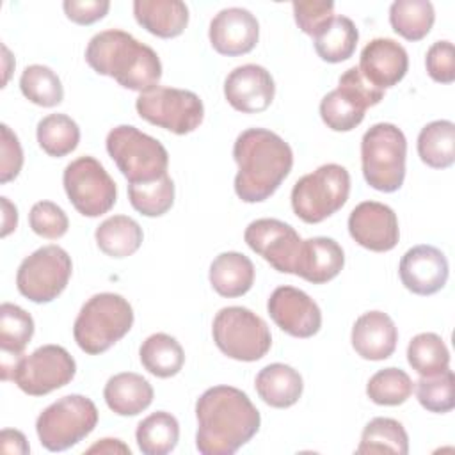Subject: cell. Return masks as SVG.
I'll return each instance as SVG.
<instances>
[{"label":"cell","instance_id":"obj_32","mask_svg":"<svg viewBox=\"0 0 455 455\" xmlns=\"http://www.w3.org/2000/svg\"><path fill=\"white\" fill-rule=\"evenodd\" d=\"M359 455L370 453H409V435L403 425L393 418H373L366 423L361 434L359 446L355 448Z\"/></svg>","mask_w":455,"mask_h":455},{"label":"cell","instance_id":"obj_22","mask_svg":"<svg viewBox=\"0 0 455 455\" xmlns=\"http://www.w3.org/2000/svg\"><path fill=\"white\" fill-rule=\"evenodd\" d=\"M357 355L368 361H382L393 355L398 341V329L393 318L384 311L363 313L350 334Z\"/></svg>","mask_w":455,"mask_h":455},{"label":"cell","instance_id":"obj_25","mask_svg":"<svg viewBox=\"0 0 455 455\" xmlns=\"http://www.w3.org/2000/svg\"><path fill=\"white\" fill-rule=\"evenodd\" d=\"M151 384L139 373L123 371L112 375L103 389L105 403L117 416H137L153 402Z\"/></svg>","mask_w":455,"mask_h":455},{"label":"cell","instance_id":"obj_35","mask_svg":"<svg viewBox=\"0 0 455 455\" xmlns=\"http://www.w3.org/2000/svg\"><path fill=\"white\" fill-rule=\"evenodd\" d=\"M36 135L39 148L55 158L69 155L80 142V128L66 114H50L43 117L37 123Z\"/></svg>","mask_w":455,"mask_h":455},{"label":"cell","instance_id":"obj_46","mask_svg":"<svg viewBox=\"0 0 455 455\" xmlns=\"http://www.w3.org/2000/svg\"><path fill=\"white\" fill-rule=\"evenodd\" d=\"M62 9L76 25H92L105 18V14L110 9L108 0H66L62 4Z\"/></svg>","mask_w":455,"mask_h":455},{"label":"cell","instance_id":"obj_40","mask_svg":"<svg viewBox=\"0 0 455 455\" xmlns=\"http://www.w3.org/2000/svg\"><path fill=\"white\" fill-rule=\"evenodd\" d=\"M414 384L411 377L395 366L379 370L373 373L366 384L368 398L377 405H402L412 395Z\"/></svg>","mask_w":455,"mask_h":455},{"label":"cell","instance_id":"obj_18","mask_svg":"<svg viewBox=\"0 0 455 455\" xmlns=\"http://www.w3.org/2000/svg\"><path fill=\"white\" fill-rule=\"evenodd\" d=\"M228 103L242 114H258L270 107L275 96V84L263 66L243 64L235 68L224 80Z\"/></svg>","mask_w":455,"mask_h":455},{"label":"cell","instance_id":"obj_44","mask_svg":"<svg viewBox=\"0 0 455 455\" xmlns=\"http://www.w3.org/2000/svg\"><path fill=\"white\" fill-rule=\"evenodd\" d=\"M427 73L434 82L451 84L455 80V50L450 41H435L425 57Z\"/></svg>","mask_w":455,"mask_h":455},{"label":"cell","instance_id":"obj_23","mask_svg":"<svg viewBox=\"0 0 455 455\" xmlns=\"http://www.w3.org/2000/svg\"><path fill=\"white\" fill-rule=\"evenodd\" d=\"M345 265V252L334 238L313 236L302 240L295 265V275L313 284L332 281Z\"/></svg>","mask_w":455,"mask_h":455},{"label":"cell","instance_id":"obj_14","mask_svg":"<svg viewBox=\"0 0 455 455\" xmlns=\"http://www.w3.org/2000/svg\"><path fill=\"white\" fill-rule=\"evenodd\" d=\"M75 373L76 363L60 345H43L18 357L11 368L14 384L30 396H43L68 386Z\"/></svg>","mask_w":455,"mask_h":455},{"label":"cell","instance_id":"obj_3","mask_svg":"<svg viewBox=\"0 0 455 455\" xmlns=\"http://www.w3.org/2000/svg\"><path fill=\"white\" fill-rule=\"evenodd\" d=\"M85 60L98 75L110 76L121 87L137 92L158 87L162 78L156 52L119 28L92 36L85 48Z\"/></svg>","mask_w":455,"mask_h":455},{"label":"cell","instance_id":"obj_9","mask_svg":"<svg viewBox=\"0 0 455 455\" xmlns=\"http://www.w3.org/2000/svg\"><path fill=\"white\" fill-rule=\"evenodd\" d=\"M96 423L98 409L94 402L84 395H68L37 416L36 432L48 451H64L85 439Z\"/></svg>","mask_w":455,"mask_h":455},{"label":"cell","instance_id":"obj_5","mask_svg":"<svg viewBox=\"0 0 455 455\" xmlns=\"http://www.w3.org/2000/svg\"><path fill=\"white\" fill-rule=\"evenodd\" d=\"M407 140L391 123L370 126L361 140V165L366 183L379 192H395L405 180Z\"/></svg>","mask_w":455,"mask_h":455},{"label":"cell","instance_id":"obj_43","mask_svg":"<svg viewBox=\"0 0 455 455\" xmlns=\"http://www.w3.org/2000/svg\"><path fill=\"white\" fill-rule=\"evenodd\" d=\"M291 7H293L295 23L299 25V28L304 34H307L311 37H315L334 18V4L332 2H315V0L293 2Z\"/></svg>","mask_w":455,"mask_h":455},{"label":"cell","instance_id":"obj_34","mask_svg":"<svg viewBox=\"0 0 455 455\" xmlns=\"http://www.w3.org/2000/svg\"><path fill=\"white\" fill-rule=\"evenodd\" d=\"M434 21L435 11L428 0H396L389 7L391 28L407 41L423 39Z\"/></svg>","mask_w":455,"mask_h":455},{"label":"cell","instance_id":"obj_7","mask_svg":"<svg viewBox=\"0 0 455 455\" xmlns=\"http://www.w3.org/2000/svg\"><path fill=\"white\" fill-rule=\"evenodd\" d=\"M350 194V174L343 165L325 164L302 176L291 188L293 213L307 222L318 224L343 208Z\"/></svg>","mask_w":455,"mask_h":455},{"label":"cell","instance_id":"obj_10","mask_svg":"<svg viewBox=\"0 0 455 455\" xmlns=\"http://www.w3.org/2000/svg\"><path fill=\"white\" fill-rule=\"evenodd\" d=\"M384 92L371 85L354 66L339 76L338 87L322 98L320 117L332 132H350L363 123L368 107L384 100Z\"/></svg>","mask_w":455,"mask_h":455},{"label":"cell","instance_id":"obj_45","mask_svg":"<svg viewBox=\"0 0 455 455\" xmlns=\"http://www.w3.org/2000/svg\"><path fill=\"white\" fill-rule=\"evenodd\" d=\"M2 158H0V183H9L14 180L21 167H23V149L16 137V133L7 126L2 124Z\"/></svg>","mask_w":455,"mask_h":455},{"label":"cell","instance_id":"obj_37","mask_svg":"<svg viewBox=\"0 0 455 455\" xmlns=\"http://www.w3.org/2000/svg\"><path fill=\"white\" fill-rule=\"evenodd\" d=\"M407 361L414 371L428 377L450 368V352L439 334L419 332L409 341Z\"/></svg>","mask_w":455,"mask_h":455},{"label":"cell","instance_id":"obj_31","mask_svg":"<svg viewBox=\"0 0 455 455\" xmlns=\"http://www.w3.org/2000/svg\"><path fill=\"white\" fill-rule=\"evenodd\" d=\"M359 32L355 23L347 16H334L315 37V52L325 62L338 64L350 59L355 52Z\"/></svg>","mask_w":455,"mask_h":455},{"label":"cell","instance_id":"obj_26","mask_svg":"<svg viewBox=\"0 0 455 455\" xmlns=\"http://www.w3.org/2000/svg\"><path fill=\"white\" fill-rule=\"evenodd\" d=\"M259 398L275 409H286L299 402L302 396L304 382L300 373L283 363H272L259 370L254 380Z\"/></svg>","mask_w":455,"mask_h":455},{"label":"cell","instance_id":"obj_48","mask_svg":"<svg viewBox=\"0 0 455 455\" xmlns=\"http://www.w3.org/2000/svg\"><path fill=\"white\" fill-rule=\"evenodd\" d=\"M0 201H2V212H4V215H2V236L5 238L18 226V210L7 197H0Z\"/></svg>","mask_w":455,"mask_h":455},{"label":"cell","instance_id":"obj_38","mask_svg":"<svg viewBox=\"0 0 455 455\" xmlns=\"http://www.w3.org/2000/svg\"><path fill=\"white\" fill-rule=\"evenodd\" d=\"M21 94L34 105L50 108L64 100V87L59 75L43 64L27 66L20 76Z\"/></svg>","mask_w":455,"mask_h":455},{"label":"cell","instance_id":"obj_33","mask_svg":"<svg viewBox=\"0 0 455 455\" xmlns=\"http://www.w3.org/2000/svg\"><path fill=\"white\" fill-rule=\"evenodd\" d=\"M135 439L144 455H167L178 444L180 423L171 412L156 411L137 425Z\"/></svg>","mask_w":455,"mask_h":455},{"label":"cell","instance_id":"obj_29","mask_svg":"<svg viewBox=\"0 0 455 455\" xmlns=\"http://www.w3.org/2000/svg\"><path fill=\"white\" fill-rule=\"evenodd\" d=\"M139 357L142 366L158 379H169L181 371L185 364V352L176 338L165 332L148 336L140 348Z\"/></svg>","mask_w":455,"mask_h":455},{"label":"cell","instance_id":"obj_15","mask_svg":"<svg viewBox=\"0 0 455 455\" xmlns=\"http://www.w3.org/2000/svg\"><path fill=\"white\" fill-rule=\"evenodd\" d=\"M245 243L281 274H293L302 238L279 219H256L243 233Z\"/></svg>","mask_w":455,"mask_h":455},{"label":"cell","instance_id":"obj_27","mask_svg":"<svg viewBox=\"0 0 455 455\" xmlns=\"http://www.w3.org/2000/svg\"><path fill=\"white\" fill-rule=\"evenodd\" d=\"M210 284L220 295L228 299L245 295L254 284L252 261L235 251L220 252L210 265Z\"/></svg>","mask_w":455,"mask_h":455},{"label":"cell","instance_id":"obj_28","mask_svg":"<svg viewBox=\"0 0 455 455\" xmlns=\"http://www.w3.org/2000/svg\"><path fill=\"white\" fill-rule=\"evenodd\" d=\"M96 243L101 252L110 258H128L139 251L144 240L142 228L128 215H114L105 219L94 231Z\"/></svg>","mask_w":455,"mask_h":455},{"label":"cell","instance_id":"obj_36","mask_svg":"<svg viewBox=\"0 0 455 455\" xmlns=\"http://www.w3.org/2000/svg\"><path fill=\"white\" fill-rule=\"evenodd\" d=\"M34 336V320L23 307L4 302L0 306V348L2 357H21Z\"/></svg>","mask_w":455,"mask_h":455},{"label":"cell","instance_id":"obj_20","mask_svg":"<svg viewBox=\"0 0 455 455\" xmlns=\"http://www.w3.org/2000/svg\"><path fill=\"white\" fill-rule=\"evenodd\" d=\"M448 259L434 245H414L400 259L398 274L402 284L416 295H434L448 281Z\"/></svg>","mask_w":455,"mask_h":455},{"label":"cell","instance_id":"obj_21","mask_svg":"<svg viewBox=\"0 0 455 455\" xmlns=\"http://www.w3.org/2000/svg\"><path fill=\"white\" fill-rule=\"evenodd\" d=\"M357 68L371 85L386 91L407 75L409 55L395 39L377 37L363 48Z\"/></svg>","mask_w":455,"mask_h":455},{"label":"cell","instance_id":"obj_47","mask_svg":"<svg viewBox=\"0 0 455 455\" xmlns=\"http://www.w3.org/2000/svg\"><path fill=\"white\" fill-rule=\"evenodd\" d=\"M0 443H2V451L4 453H16V455H27L30 451V446L25 439V435L20 430L5 428L0 434Z\"/></svg>","mask_w":455,"mask_h":455},{"label":"cell","instance_id":"obj_39","mask_svg":"<svg viewBox=\"0 0 455 455\" xmlns=\"http://www.w3.org/2000/svg\"><path fill=\"white\" fill-rule=\"evenodd\" d=\"M128 199L140 215L160 217L174 204V181L165 174L149 183L128 185Z\"/></svg>","mask_w":455,"mask_h":455},{"label":"cell","instance_id":"obj_2","mask_svg":"<svg viewBox=\"0 0 455 455\" xmlns=\"http://www.w3.org/2000/svg\"><path fill=\"white\" fill-rule=\"evenodd\" d=\"M238 165L235 192L243 203L267 201L290 174L293 151L288 142L267 128H249L233 144Z\"/></svg>","mask_w":455,"mask_h":455},{"label":"cell","instance_id":"obj_16","mask_svg":"<svg viewBox=\"0 0 455 455\" xmlns=\"http://www.w3.org/2000/svg\"><path fill=\"white\" fill-rule=\"evenodd\" d=\"M267 311L274 323L293 338H311L322 327L318 304L295 286H279L267 302Z\"/></svg>","mask_w":455,"mask_h":455},{"label":"cell","instance_id":"obj_41","mask_svg":"<svg viewBox=\"0 0 455 455\" xmlns=\"http://www.w3.org/2000/svg\"><path fill=\"white\" fill-rule=\"evenodd\" d=\"M416 396L428 412L444 414L455 407V375L448 368L441 373L421 377L416 382Z\"/></svg>","mask_w":455,"mask_h":455},{"label":"cell","instance_id":"obj_8","mask_svg":"<svg viewBox=\"0 0 455 455\" xmlns=\"http://www.w3.org/2000/svg\"><path fill=\"white\" fill-rule=\"evenodd\" d=\"M212 334L217 348L235 361H259L272 347L267 322L242 306L222 307L213 318Z\"/></svg>","mask_w":455,"mask_h":455},{"label":"cell","instance_id":"obj_12","mask_svg":"<svg viewBox=\"0 0 455 455\" xmlns=\"http://www.w3.org/2000/svg\"><path fill=\"white\" fill-rule=\"evenodd\" d=\"M71 272L73 263L69 254L59 245H44L20 263L16 288L25 299L36 304H46L66 290Z\"/></svg>","mask_w":455,"mask_h":455},{"label":"cell","instance_id":"obj_13","mask_svg":"<svg viewBox=\"0 0 455 455\" xmlns=\"http://www.w3.org/2000/svg\"><path fill=\"white\" fill-rule=\"evenodd\" d=\"M62 183L69 203L84 217H100L116 204L117 187L94 156H80L68 164Z\"/></svg>","mask_w":455,"mask_h":455},{"label":"cell","instance_id":"obj_1","mask_svg":"<svg viewBox=\"0 0 455 455\" xmlns=\"http://www.w3.org/2000/svg\"><path fill=\"white\" fill-rule=\"evenodd\" d=\"M196 448L203 455H231L259 430L261 416L247 393L213 386L196 402Z\"/></svg>","mask_w":455,"mask_h":455},{"label":"cell","instance_id":"obj_6","mask_svg":"<svg viewBox=\"0 0 455 455\" xmlns=\"http://www.w3.org/2000/svg\"><path fill=\"white\" fill-rule=\"evenodd\" d=\"M105 146L128 185L149 183L167 174L169 155L164 144L132 124L112 128Z\"/></svg>","mask_w":455,"mask_h":455},{"label":"cell","instance_id":"obj_30","mask_svg":"<svg viewBox=\"0 0 455 455\" xmlns=\"http://www.w3.org/2000/svg\"><path fill=\"white\" fill-rule=\"evenodd\" d=\"M418 155L432 169H448L455 162V124L437 119L421 128L418 135Z\"/></svg>","mask_w":455,"mask_h":455},{"label":"cell","instance_id":"obj_17","mask_svg":"<svg viewBox=\"0 0 455 455\" xmlns=\"http://www.w3.org/2000/svg\"><path fill=\"white\" fill-rule=\"evenodd\" d=\"M348 233L355 243L373 252L395 249L400 238L396 213L379 201H363L350 212Z\"/></svg>","mask_w":455,"mask_h":455},{"label":"cell","instance_id":"obj_49","mask_svg":"<svg viewBox=\"0 0 455 455\" xmlns=\"http://www.w3.org/2000/svg\"><path fill=\"white\" fill-rule=\"evenodd\" d=\"M87 453H128L130 455V448L119 439L105 437L94 443L91 448H87Z\"/></svg>","mask_w":455,"mask_h":455},{"label":"cell","instance_id":"obj_42","mask_svg":"<svg viewBox=\"0 0 455 455\" xmlns=\"http://www.w3.org/2000/svg\"><path fill=\"white\" fill-rule=\"evenodd\" d=\"M30 229L48 240H59L68 233L69 219L66 212L52 201H37L28 213Z\"/></svg>","mask_w":455,"mask_h":455},{"label":"cell","instance_id":"obj_11","mask_svg":"<svg viewBox=\"0 0 455 455\" xmlns=\"http://www.w3.org/2000/svg\"><path fill=\"white\" fill-rule=\"evenodd\" d=\"M135 108L144 121L176 135L194 132L204 117L201 98L192 91L176 87L158 85L148 92H140L135 100Z\"/></svg>","mask_w":455,"mask_h":455},{"label":"cell","instance_id":"obj_24","mask_svg":"<svg viewBox=\"0 0 455 455\" xmlns=\"http://www.w3.org/2000/svg\"><path fill=\"white\" fill-rule=\"evenodd\" d=\"M133 16L142 28L162 39L178 37L188 25V7L180 0H135Z\"/></svg>","mask_w":455,"mask_h":455},{"label":"cell","instance_id":"obj_4","mask_svg":"<svg viewBox=\"0 0 455 455\" xmlns=\"http://www.w3.org/2000/svg\"><path fill=\"white\" fill-rule=\"evenodd\" d=\"M133 325L132 304L119 293H96L80 309L73 338L80 350L100 355L124 338Z\"/></svg>","mask_w":455,"mask_h":455},{"label":"cell","instance_id":"obj_19","mask_svg":"<svg viewBox=\"0 0 455 455\" xmlns=\"http://www.w3.org/2000/svg\"><path fill=\"white\" fill-rule=\"evenodd\" d=\"M208 37L213 50L220 55H245L258 44L259 23L247 9L228 7L219 11L210 21Z\"/></svg>","mask_w":455,"mask_h":455}]
</instances>
